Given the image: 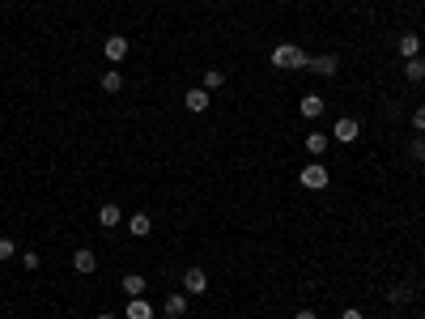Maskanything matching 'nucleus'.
Returning <instances> with one entry per match:
<instances>
[{
  "mask_svg": "<svg viewBox=\"0 0 425 319\" xmlns=\"http://www.w3.org/2000/svg\"><path fill=\"white\" fill-rule=\"evenodd\" d=\"M272 68H285V72H293V68H307L311 64V56L302 52L298 43H281V47H272Z\"/></svg>",
  "mask_w": 425,
  "mask_h": 319,
  "instance_id": "1",
  "label": "nucleus"
},
{
  "mask_svg": "<svg viewBox=\"0 0 425 319\" xmlns=\"http://www.w3.org/2000/svg\"><path fill=\"white\" fill-rule=\"evenodd\" d=\"M298 183H302L307 192H323V187L332 183V175H328V166H323V162L315 158V162H307V166H302V175H298Z\"/></svg>",
  "mask_w": 425,
  "mask_h": 319,
  "instance_id": "2",
  "label": "nucleus"
},
{
  "mask_svg": "<svg viewBox=\"0 0 425 319\" xmlns=\"http://www.w3.org/2000/svg\"><path fill=\"white\" fill-rule=\"evenodd\" d=\"M357 136H362V124H357L353 115H344V119H336V124H332V141H340V145H353Z\"/></svg>",
  "mask_w": 425,
  "mask_h": 319,
  "instance_id": "3",
  "label": "nucleus"
},
{
  "mask_svg": "<svg viewBox=\"0 0 425 319\" xmlns=\"http://www.w3.org/2000/svg\"><path fill=\"white\" fill-rule=\"evenodd\" d=\"M209 289V273L200 264H191V268H183V294H205Z\"/></svg>",
  "mask_w": 425,
  "mask_h": 319,
  "instance_id": "4",
  "label": "nucleus"
},
{
  "mask_svg": "<svg viewBox=\"0 0 425 319\" xmlns=\"http://www.w3.org/2000/svg\"><path fill=\"white\" fill-rule=\"evenodd\" d=\"M311 72H319V77H336V72H340V56H311V64H307Z\"/></svg>",
  "mask_w": 425,
  "mask_h": 319,
  "instance_id": "5",
  "label": "nucleus"
},
{
  "mask_svg": "<svg viewBox=\"0 0 425 319\" xmlns=\"http://www.w3.org/2000/svg\"><path fill=\"white\" fill-rule=\"evenodd\" d=\"M209 103H213V94H209L205 85H200V90H187V94H183V107H187L191 115H200V111H209Z\"/></svg>",
  "mask_w": 425,
  "mask_h": 319,
  "instance_id": "6",
  "label": "nucleus"
},
{
  "mask_svg": "<svg viewBox=\"0 0 425 319\" xmlns=\"http://www.w3.org/2000/svg\"><path fill=\"white\" fill-rule=\"evenodd\" d=\"M103 56H107L111 64H119L123 56H128V39H123V34H111V39L103 43Z\"/></svg>",
  "mask_w": 425,
  "mask_h": 319,
  "instance_id": "7",
  "label": "nucleus"
},
{
  "mask_svg": "<svg viewBox=\"0 0 425 319\" xmlns=\"http://www.w3.org/2000/svg\"><path fill=\"white\" fill-rule=\"evenodd\" d=\"M323 94H302V103H298V111H302V119H319L323 115Z\"/></svg>",
  "mask_w": 425,
  "mask_h": 319,
  "instance_id": "8",
  "label": "nucleus"
},
{
  "mask_svg": "<svg viewBox=\"0 0 425 319\" xmlns=\"http://www.w3.org/2000/svg\"><path fill=\"white\" fill-rule=\"evenodd\" d=\"M72 268H77L81 277H90L94 268H98V256H94L90 247H77V251H72Z\"/></svg>",
  "mask_w": 425,
  "mask_h": 319,
  "instance_id": "9",
  "label": "nucleus"
},
{
  "mask_svg": "<svg viewBox=\"0 0 425 319\" xmlns=\"http://www.w3.org/2000/svg\"><path fill=\"white\" fill-rule=\"evenodd\" d=\"M395 47H400V56H404V60H413V56H421V34H417V30H404Z\"/></svg>",
  "mask_w": 425,
  "mask_h": 319,
  "instance_id": "10",
  "label": "nucleus"
},
{
  "mask_svg": "<svg viewBox=\"0 0 425 319\" xmlns=\"http://www.w3.org/2000/svg\"><path fill=\"white\" fill-rule=\"evenodd\" d=\"M302 145H307V154H311V158H323V154H328V145H332V136H328V132H307V141H302Z\"/></svg>",
  "mask_w": 425,
  "mask_h": 319,
  "instance_id": "11",
  "label": "nucleus"
},
{
  "mask_svg": "<svg viewBox=\"0 0 425 319\" xmlns=\"http://www.w3.org/2000/svg\"><path fill=\"white\" fill-rule=\"evenodd\" d=\"M123 315H128V319H154V302H149L145 294H141V298H128V311H123Z\"/></svg>",
  "mask_w": 425,
  "mask_h": 319,
  "instance_id": "12",
  "label": "nucleus"
},
{
  "mask_svg": "<svg viewBox=\"0 0 425 319\" xmlns=\"http://www.w3.org/2000/svg\"><path fill=\"white\" fill-rule=\"evenodd\" d=\"M128 234H132V238H149V234H154V222H149V213L128 217Z\"/></svg>",
  "mask_w": 425,
  "mask_h": 319,
  "instance_id": "13",
  "label": "nucleus"
},
{
  "mask_svg": "<svg viewBox=\"0 0 425 319\" xmlns=\"http://www.w3.org/2000/svg\"><path fill=\"white\" fill-rule=\"evenodd\" d=\"M183 311H187V294H170V298L162 302V315H166V319H179Z\"/></svg>",
  "mask_w": 425,
  "mask_h": 319,
  "instance_id": "14",
  "label": "nucleus"
},
{
  "mask_svg": "<svg viewBox=\"0 0 425 319\" xmlns=\"http://www.w3.org/2000/svg\"><path fill=\"white\" fill-rule=\"evenodd\" d=\"M98 222H103L107 230H115L119 222H123V213H119V205L111 200V205H103V209H98Z\"/></svg>",
  "mask_w": 425,
  "mask_h": 319,
  "instance_id": "15",
  "label": "nucleus"
},
{
  "mask_svg": "<svg viewBox=\"0 0 425 319\" xmlns=\"http://www.w3.org/2000/svg\"><path fill=\"white\" fill-rule=\"evenodd\" d=\"M404 77L417 85V81H425V60L421 56H413V60H404Z\"/></svg>",
  "mask_w": 425,
  "mask_h": 319,
  "instance_id": "16",
  "label": "nucleus"
},
{
  "mask_svg": "<svg viewBox=\"0 0 425 319\" xmlns=\"http://www.w3.org/2000/svg\"><path fill=\"white\" fill-rule=\"evenodd\" d=\"M123 294H128V298H141V294H145V277L128 273V277H123Z\"/></svg>",
  "mask_w": 425,
  "mask_h": 319,
  "instance_id": "17",
  "label": "nucleus"
},
{
  "mask_svg": "<svg viewBox=\"0 0 425 319\" xmlns=\"http://www.w3.org/2000/svg\"><path fill=\"white\" fill-rule=\"evenodd\" d=\"M98 85H103L107 94H119V90H123V77H119L115 68H107V72H103V81H98Z\"/></svg>",
  "mask_w": 425,
  "mask_h": 319,
  "instance_id": "18",
  "label": "nucleus"
},
{
  "mask_svg": "<svg viewBox=\"0 0 425 319\" xmlns=\"http://www.w3.org/2000/svg\"><path fill=\"white\" fill-rule=\"evenodd\" d=\"M221 85H226V72H221V68H209V72H205V90L213 94V90H221Z\"/></svg>",
  "mask_w": 425,
  "mask_h": 319,
  "instance_id": "19",
  "label": "nucleus"
},
{
  "mask_svg": "<svg viewBox=\"0 0 425 319\" xmlns=\"http://www.w3.org/2000/svg\"><path fill=\"white\" fill-rule=\"evenodd\" d=\"M413 128H417V136H425V107L413 111Z\"/></svg>",
  "mask_w": 425,
  "mask_h": 319,
  "instance_id": "20",
  "label": "nucleus"
},
{
  "mask_svg": "<svg viewBox=\"0 0 425 319\" xmlns=\"http://www.w3.org/2000/svg\"><path fill=\"white\" fill-rule=\"evenodd\" d=\"M17 247H13V238H0V260H13Z\"/></svg>",
  "mask_w": 425,
  "mask_h": 319,
  "instance_id": "21",
  "label": "nucleus"
},
{
  "mask_svg": "<svg viewBox=\"0 0 425 319\" xmlns=\"http://www.w3.org/2000/svg\"><path fill=\"white\" fill-rule=\"evenodd\" d=\"M39 264H43V260H39L34 251H21V268H30V273H34V268H39Z\"/></svg>",
  "mask_w": 425,
  "mask_h": 319,
  "instance_id": "22",
  "label": "nucleus"
},
{
  "mask_svg": "<svg viewBox=\"0 0 425 319\" xmlns=\"http://www.w3.org/2000/svg\"><path fill=\"white\" fill-rule=\"evenodd\" d=\"M413 158L425 162V136H413Z\"/></svg>",
  "mask_w": 425,
  "mask_h": 319,
  "instance_id": "23",
  "label": "nucleus"
},
{
  "mask_svg": "<svg viewBox=\"0 0 425 319\" xmlns=\"http://www.w3.org/2000/svg\"><path fill=\"white\" fill-rule=\"evenodd\" d=\"M387 302H408V289H404V285H395V289H391V298H387Z\"/></svg>",
  "mask_w": 425,
  "mask_h": 319,
  "instance_id": "24",
  "label": "nucleus"
},
{
  "mask_svg": "<svg viewBox=\"0 0 425 319\" xmlns=\"http://www.w3.org/2000/svg\"><path fill=\"white\" fill-rule=\"evenodd\" d=\"M340 319H366V315H362V307H344V311H340Z\"/></svg>",
  "mask_w": 425,
  "mask_h": 319,
  "instance_id": "25",
  "label": "nucleus"
},
{
  "mask_svg": "<svg viewBox=\"0 0 425 319\" xmlns=\"http://www.w3.org/2000/svg\"><path fill=\"white\" fill-rule=\"evenodd\" d=\"M293 319H319V315H315V311H298Z\"/></svg>",
  "mask_w": 425,
  "mask_h": 319,
  "instance_id": "26",
  "label": "nucleus"
},
{
  "mask_svg": "<svg viewBox=\"0 0 425 319\" xmlns=\"http://www.w3.org/2000/svg\"><path fill=\"white\" fill-rule=\"evenodd\" d=\"M98 319H115V315H111V311H103V315H98Z\"/></svg>",
  "mask_w": 425,
  "mask_h": 319,
  "instance_id": "27",
  "label": "nucleus"
}]
</instances>
